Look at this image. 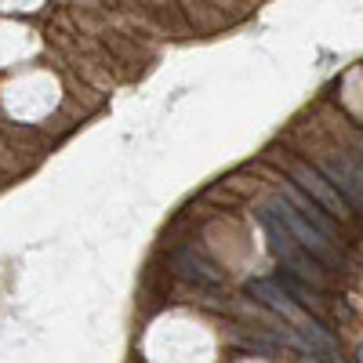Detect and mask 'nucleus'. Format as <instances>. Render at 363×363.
Returning a JSON list of instances; mask_svg holds the SVG:
<instances>
[{
	"label": "nucleus",
	"instance_id": "nucleus-2",
	"mask_svg": "<svg viewBox=\"0 0 363 363\" xmlns=\"http://www.w3.org/2000/svg\"><path fill=\"white\" fill-rule=\"evenodd\" d=\"M272 211H277L280 222L291 229V236H294L298 244L306 247V251H309L320 265H330V269H338V265H342V251H338V244H330V240H327L316 225H309V222L301 218V215H298V211H294L284 196L277 200V207H272Z\"/></svg>",
	"mask_w": 363,
	"mask_h": 363
},
{
	"label": "nucleus",
	"instance_id": "nucleus-1",
	"mask_svg": "<svg viewBox=\"0 0 363 363\" xmlns=\"http://www.w3.org/2000/svg\"><path fill=\"white\" fill-rule=\"evenodd\" d=\"M258 222H262V229H265V236H269L272 255L284 262V269H291V277L301 280V284H309V287H323V280H327L323 265H320V262H316V258H313V255L291 236V229L280 222L277 211L262 207V211H258Z\"/></svg>",
	"mask_w": 363,
	"mask_h": 363
},
{
	"label": "nucleus",
	"instance_id": "nucleus-5",
	"mask_svg": "<svg viewBox=\"0 0 363 363\" xmlns=\"http://www.w3.org/2000/svg\"><path fill=\"white\" fill-rule=\"evenodd\" d=\"M171 269L178 272L182 280H189V284H200V287H222V272L211 265V262H203L193 247L174 251V255H171Z\"/></svg>",
	"mask_w": 363,
	"mask_h": 363
},
{
	"label": "nucleus",
	"instance_id": "nucleus-4",
	"mask_svg": "<svg viewBox=\"0 0 363 363\" xmlns=\"http://www.w3.org/2000/svg\"><path fill=\"white\" fill-rule=\"evenodd\" d=\"M280 196H284V200H287V203H291V207H294V211H298V215L306 218L309 225H316V229H320V233L330 240V244H338V240H342V229H338V222L330 218V215H327V211H323V207H320V203H316L309 193H301V189L294 186V182H291V178H284V182H280Z\"/></svg>",
	"mask_w": 363,
	"mask_h": 363
},
{
	"label": "nucleus",
	"instance_id": "nucleus-8",
	"mask_svg": "<svg viewBox=\"0 0 363 363\" xmlns=\"http://www.w3.org/2000/svg\"><path fill=\"white\" fill-rule=\"evenodd\" d=\"M277 284H280V287L287 291V298L294 301L298 309H309V313H320V309H323V306H320V298H316V291H313L309 284L294 280L291 272H280V277H277Z\"/></svg>",
	"mask_w": 363,
	"mask_h": 363
},
{
	"label": "nucleus",
	"instance_id": "nucleus-3",
	"mask_svg": "<svg viewBox=\"0 0 363 363\" xmlns=\"http://www.w3.org/2000/svg\"><path fill=\"white\" fill-rule=\"evenodd\" d=\"M291 182L301 189V193H309L330 218H342V222H349V203L335 193V186H330V182L316 171V167H309V164H294V171H291Z\"/></svg>",
	"mask_w": 363,
	"mask_h": 363
},
{
	"label": "nucleus",
	"instance_id": "nucleus-10",
	"mask_svg": "<svg viewBox=\"0 0 363 363\" xmlns=\"http://www.w3.org/2000/svg\"><path fill=\"white\" fill-rule=\"evenodd\" d=\"M359 153H363V145H359Z\"/></svg>",
	"mask_w": 363,
	"mask_h": 363
},
{
	"label": "nucleus",
	"instance_id": "nucleus-7",
	"mask_svg": "<svg viewBox=\"0 0 363 363\" xmlns=\"http://www.w3.org/2000/svg\"><path fill=\"white\" fill-rule=\"evenodd\" d=\"M298 335L306 342V356H323V359L338 356V342L330 338L320 323H298Z\"/></svg>",
	"mask_w": 363,
	"mask_h": 363
},
{
	"label": "nucleus",
	"instance_id": "nucleus-9",
	"mask_svg": "<svg viewBox=\"0 0 363 363\" xmlns=\"http://www.w3.org/2000/svg\"><path fill=\"white\" fill-rule=\"evenodd\" d=\"M301 363H316V359H313V356H301Z\"/></svg>",
	"mask_w": 363,
	"mask_h": 363
},
{
	"label": "nucleus",
	"instance_id": "nucleus-6",
	"mask_svg": "<svg viewBox=\"0 0 363 363\" xmlns=\"http://www.w3.org/2000/svg\"><path fill=\"white\" fill-rule=\"evenodd\" d=\"M247 294H251V298H258L262 306H269L272 313L287 316V320H294V316H298V306L287 298V291H284L277 280H251V284H247Z\"/></svg>",
	"mask_w": 363,
	"mask_h": 363
}]
</instances>
